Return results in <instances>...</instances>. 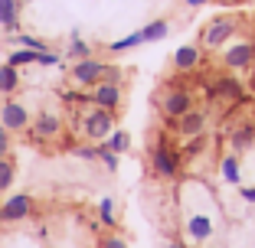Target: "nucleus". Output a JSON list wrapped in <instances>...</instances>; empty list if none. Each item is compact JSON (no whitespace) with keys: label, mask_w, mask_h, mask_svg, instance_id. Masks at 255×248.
<instances>
[{"label":"nucleus","mask_w":255,"mask_h":248,"mask_svg":"<svg viewBox=\"0 0 255 248\" xmlns=\"http://www.w3.org/2000/svg\"><path fill=\"white\" fill-rule=\"evenodd\" d=\"M89 101L98 105V108H105V111H118L121 101H125V91H121L118 82H98L95 88H92Z\"/></svg>","instance_id":"9d476101"},{"label":"nucleus","mask_w":255,"mask_h":248,"mask_svg":"<svg viewBox=\"0 0 255 248\" xmlns=\"http://www.w3.org/2000/svg\"><path fill=\"white\" fill-rule=\"evenodd\" d=\"M33 196L30 193H16L10 196L7 203H0V226H13V222H23V219L33 216Z\"/></svg>","instance_id":"423d86ee"},{"label":"nucleus","mask_w":255,"mask_h":248,"mask_svg":"<svg viewBox=\"0 0 255 248\" xmlns=\"http://www.w3.org/2000/svg\"><path fill=\"white\" fill-rule=\"evenodd\" d=\"M20 23V0H0V26L13 33Z\"/></svg>","instance_id":"2eb2a0df"},{"label":"nucleus","mask_w":255,"mask_h":248,"mask_svg":"<svg viewBox=\"0 0 255 248\" xmlns=\"http://www.w3.org/2000/svg\"><path fill=\"white\" fill-rule=\"evenodd\" d=\"M157 108H160V114H164L167 124H173L180 114H187L190 108H193V95H190L183 85H167V88L160 91V98H157Z\"/></svg>","instance_id":"7ed1b4c3"},{"label":"nucleus","mask_w":255,"mask_h":248,"mask_svg":"<svg viewBox=\"0 0 255 248\" xmlns=\"http://www.w3.org/2000/svg\"><path fill=\"white\" fill-rule=\"evenodd\" d=\"M210 98H223V101H233V105H239L242 98H246V88H242L239 79H233V76H219L216 82L210 85Z\"/></svg>","instance_id":"f8f14e48"},{"label":"nucleus","mask_w":255,"mask_h":248,"mask_svg":"<svg viewBox=\"0 0 255 248\" xmlns=\"http://www.w3.org/2000/svg\"><path fill=\"white\" fill-rule=\"evenodd\" d=\"M183 3H187V7H206L210 0H183Z\"/></svg>","instance_id":"72a5a7b5"},{"label":"nucleus","mask_w":255,"mask_h":248,"mask_svg":"<svg viewBox=\"0 0 255 248\" xmlns=\"http://www.w3.org/2000/svg\"><path fill=\"white\" fill-rule=\"evenodd\" d=\"M16 180V164L10 157H0V193H7Z\"/></svg>","instance_id":"a211bd4d"},{"label":"nucleus","mask_w":255,"mask_h":248,"mask_svg":"<svg viewBox=\"0 0 255 248\" xmlns=\"http://www.w3.org/2000/svg\"><path fill=\"white\" fill-rule=\"evenodd\" d=\"M108 147V151H115V154H125L128 151V144H131V137L125 134V131H112V134H108V141H102Z\"/></svg>","instance_id":"5701e85b"},{"label":"nucleus","mask_w":255,"mask_h":248,"mask_svg":"<svg viewBox=\"0 0 255 248\" xmlns=\"http://www.w3.org/2000/svg\"><path fill=\"white\" fill-rule=\"evenodd\" d=\"M36 56H39V53H33V49H23V46H20L16 53H10V59H7V62L20 69V66H33V62H36Z\"/></svg>","instance_id":"393cba45"},{"label":"nucleus","mask_w":255,"mask_h":248,"mask_svg":"<svg viewBox=\"0 0 255 248\" xmlns=\"http://www.w3.org/2000/svg\"><path fill=\"white\" fill-rule=\"evenodd\" d=\"M102 248H128V242L121 239V235H105V239H102Z\"/></svg>","instance_id":"7c9ffc66"},{"label":"nucleus","mask_w":255,"mask_h":248,"mask_svg":"<svg viewBox=\"0 0 255 248\" xmlns=\"http://www.w3.org/2000/svg\"><path fill=\"white\" fill-rule=\"evenodd\" d=\"M141 43H144V36H141V30H137V33H131V36H125V39L108 43V53H125V49H134V46H141Z\"/></svg>","instance_id":"412c9836"},{"label":"nucleus","mask_w":255,"mask_h":248,"mask_svg":"<svg viewBox=\"0 0 255 248\" xmlns=\"http://www.w3.org/2000/svg\"><path fill=\"white\" fill-rule=\"evenodd\" d=\"M16 88H20V69L3 62L0 66V95H13Z\"/></svg>","instance_id":"dca6fc26"},{"label":"nucleus","mask_w":255,"mask_h":248,"mask_svg":"<svg viewBox=\"0 0 255 248\" xmlns=\"http://www.w3.org/2000/svg\"><path fill=\"white\" fill-rule=\"evenodd\" d=\"M167 248H187V245H180V242H170V245H167Z\"/></svg>","instance_id":"f704fd0d"},{"label":"nucleus","mask_w":255,"mask_h":248,"mask_svg":"<svg viewBox=\"0 0 255 248\" xmlns=\"http://www.w3.org/2000/svg\"><path fill=\"white\" fill-rule=\"evenodd\" d=\"M255 62V43H233V46H226V53H223V66L229 69V72H242V69H252Z\"/></svg>","instance_id":"1a4fd4ad"},{"label":"nucleus","mask_w":255,"mask_h":248,"mask_svg":"<svg viewBox=\"0 0 255 248\" xmlns=\"http://www.w3.org/2000/svg\"><path fill=\"white\" fill-rule=\"evenodd\" d=\"M173 134L177 137H196V134H206V111L203 108H190L187 114H180V118L170 124Z\"/></svg>","instance_id":"9b49d317"},{"label":"nucleus","mask_w":255,"mask_h":248,"mask_svg":"<svg viewBox=\"0 0 255 248\" xmlns=\"http://www.w3.org/2000/svg\"><path fill=\"white\" fill-rule=\"evenodd\" d=\"M239 193H242V199H246V203H255V186H242Z\"/></svg>","instance_id":"473e14b6"},{"label":"nucleus","mask_w":255,"mask_h":248,"mask_svg":"<svg viewBox=\"0 0 255 248\" xmlns=\"http://www.w3.org/2000/svg\"><path fill=\"white\" fill-rule=\"evenodd\" d=\"M226 3H249V0H226Z\"/></svg>","instance_id":"c9c22d12"},{"label":"nucleus","mask_w":255,"mask_h":248,"mask_svg":"<svg viewBox=\"0 0 255 248\" xmlns=\"http://www.w3.org/2000/svg\"><path fill=\"white\" fill-rule=\"evenodd\" d=\"M167 33H170V23L167 20H154V23H147L141 30V36H144V43H157V39H164Z\"/></svg>","instance_id":"f3484780"},{"label":"nucleus","mask_w":255,"mask_h":248,"mask_svg":"<svg viewBox=\"0 0 255 248\" xmlns=\"http://www.w3.org/2000/svg\"><path fill=\"white\" fill-rule=\"evenodd\" d=\"M98 160L105 164V170H108V173H115V170H118V154H115V151H108L105 144H98Z\"/></svg>","instance_id":"bb28decb"},{"label":"nucleus","mask_w":255,"mask_h":248,"mask_svg":"<svg viewBox=\"0 0 255 248\" xmlns=\"http://www.w3.org/2000/svg\"><path fill=\"white\" fill-rule=\"evenodd\" d=\"M30 111H26V105H23V101H13V98H10V101H3V105H0V124H3V128L10 131V134H23V131L30 128Z\"/></svg>","instance_id":"0eeeda50"},{"label":"nucleus","mask_w":255,"mask_h":248,"mask_svg":"<svg viewBox=\"0 0 255 248\" xmlns=\"http://www.w3.org/2000/svg\"><path fill=\"white\" fill-rule=\"evenodd\" d=\"M98 219H102V226L115 229V203H112V196H102V203H98Z\"/></svg>","instance_id":"4be33fe9"},{"label":"nucleus","mask_w":255,"mask_h":248,"mask_svg":"<svg viewBox=\"0 0 255 248\" xmlns=\"http://www.w3.org/2000/svg\"><path fill=\"white\" fill-rule=\"evenodd\" d=\"M13 39L23 46V49H33V53H43V49H46V43H43V39H36V36H26V33H20V36H13Z\"/></svg>","instance_id":"cd10ccee"},{"label":"nucleus","mask_w":255,"mask_h":248,"mask_svg":"<svg viewBox=\"0 0 255 248\" xmlns=\"http://www.w3.org/2000/svg\"><path fill=\"white\" fill-rule=\"evenodd\" d=\"M187 232H190L193 242H206L213 235V219L203 216V212H193V216L187 219Z\"/></svg>","instance_id":"4468645a"},{"label":"nucleus","mask_w":255,"mask_h":248,"mask_svg":"<svg viewBox=\"0 0 255 248\" xmlns=\"http://www.w3.org/2000/svg\"><path fill=\"white\" fill-rule=\"evenodd\" d=\"M30 137L33 141H56V137L62 134V118L59 114H53V111H39L36 118L30 121Z\"/></svg>","instance_id":"6e6552de"},{"label":"nucleus","mask_w":255,"mask_h":248,"mask_svg":"<svg viewBox=\"0 0 255 248\" xmlns=\"http://www.w3.org/2000/svg\"><path fill=\"white\" fill-rule=\"evenodd\" d=\"M105 69H108V62L95 59V56H89V59H75V66L69 69V82L82 85V88H95V85L105 79Z\"/></svg>","instance_id":"39448f33"},{"label":"nucleus","mask_w":255,"mask_h":248,"mask_svg":"<svg viewBox=\"0 0 255 248\" xmlns=\"http://www.w3.org/2000/svg\"><path fill=\"white\" fill-rule=\"evenodd\" d=\"M56 62H59V53H49V49L36 56V66H56Z\"/></svg>","instance_id":"c756f323"},{"label":"nucleus","mask_w":255,"mask_h":248,"mask_svg":"<svg viewBox=\"0 0 255 248\" xmlns=\"http://www.w3.org/2000/svg\"><path fill=\"white\" fill-rule=\"evenodd\" d=\"M147 157H150V170H154V176H160V180H177V176H180L183 154L167 141V134H157V141H150Z\"/></svg>","instance_id":"f257e3e1"},{"label":"nucleus","mask_w":255,"mask_h":248,"mask_svg":"<svg viewBox=\"0 0 255 248\" xmlns=\"http://www.w3.org/2000/svg\"><path fill=\"white\" fill-rule=\"evenodd\" d=\"M79 131H82V137L92 141V144L108 141V134L115 131V111H105V108H98V105L85 108L82 118H79Z\"/></svg>","instance_id":"f03ea898"},{"label":"nucleus","mask_w":255,"mask_h":248,"mask_svg":"<svg viewBox=\"0 0 255 248\" xmlns=\"http://www.w3.org/2000/svg\"><path fill=\"white\" fill-rule=\"evenodd\" d=\"M206 151V134H196V137H187V144H183V157H196V154Z\"/></svg>","instance_id":"b1692460"},{"label":"nucleus","mask_w":255,"mask_h":248,"mask_svg":"<svg viewBox=\"0 0 255 248\" xmlns=\"http://www.w3.org/2000/svg\"><path fill=\"white\" fill-rule=\"evenodd\" d=\"M252 141H255V128H249V124H246V128H236L233 134H229V144H233V151H246Z\"/></svg>","instance_id":"aec40b11"},{"label":"nucleus","mask_w":255,"mask_h":248,"mask_svg":"<svg viewBox=\"0 0 255 248\" xmlns=\"http://www.w3.org/2000/svg\"><path fill=\"white\" fill-rule=\"evenodd\" d=\"M200 62H203L200 46H180V49L173 53V69H177V72H193V69H200Z\"/></svg>","instance_id":"ddd939ff"},{"label":"nucleus","mask_w":255,"mask_h":248,"mask_svg":"<svg viewBox=\"0 0 255 248\" xmlns=\"http://www.w3.org/2000/svg\"><path fill=\"white\" fill-rule=\"evenodd\" d=\"M219 170H223L226 183H239L242 180V176H239V157H236V154H226L223 164H219Z\"/></svg>","instance_id":"6ab92c4d"},{"label":"nucleus","mask_w":255,"mask_h":248,"mask_svg":"<svg viewBox=\"0 0 255 248\" xmlns=\"http://www.w3.org/2000/svg\"><path fill=\"white\" fill-rule=\"evenodd\" d=\"M75 157H82V160H98V144H85V147H75Z\"/></svg>","instance_id":"c85d7f7f"},{"label":"nucleus","mask_w":255,"mask_h":248,"mask_svg":"<svg viewBox=\"0 0 255 248\" xmlns=\"http://www.w3.org/2000/svg\"><path fill=\"white\" fill-rule=\"evenodd\" d=\"M236 33H239V20H236V16H216V20H210L203 26L200 49H219V46H226Z\"/></svg>","instance_id":"20e7f679"},{"label":"nucleus","mask_w":255,"mask_h":248,"mask_svg":"<svg viewBox=\"0 0 255 248\" xmlns=\"http://www.w3.org/2000/svg\"><path fill=\"white\" fill-rule=\"evenodd\" d=\"M69 56H72V59H89V56H92V46L85 43V39L72 36V39H69Z\"/></svg>","instance_id":"a878e982"},{"label":"nucleus","mask_w":255,"mask_h":248,"mask_svg":"<svg viewBox=\"0 0 255 248\" xmlns=\"http://www.w3.org/2000/svg\"><path fill=\"white\" fill-rule=\"evenodd\" d=\"M252 66H255V62H252Z\"/></svg>","instance_id":"e433bc0d"},{"label":"nucleus","mask_w":255,"mask_h":248,"mask_svg":"<svg viewBox=\"0 0 255 248\" xmlns=\"http://www.w3.org/2000/svg\"><path fill=\"white\" fill-rule=\"evenodd\" d=\"M10 154V131L0 124V157H7Z\"/></svg>","instance_id":"2f4dec72"}]
</instances>
